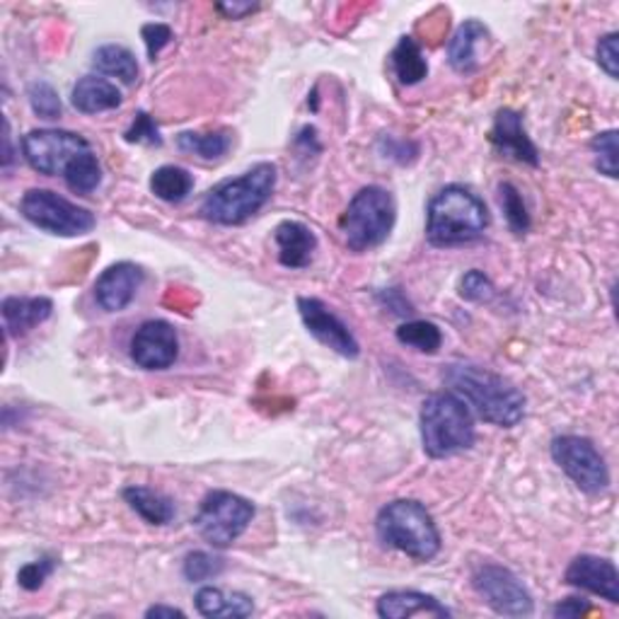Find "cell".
I'll return each instance as SVG.
<instances>
[{"mask_svg": "<svg viewBox=\"0 0 619 619\" xmlns=\"http://www.w3.org/2000/svg\"><path fill=\"white\" fill-rule=\"evenodd\" d=\"M443 382L455 392L482 421L513 429L525 417V395L508 378L474 364H450Z\"/></svg>", "mask_w": 619, "mask_h": 619, "instance_id": "1", "label": "cell"}, {"mask_svg": "<svg viewBox=\"0 0 619 619\" xmlns=\"http://www.w3.org/2000/svg\"><path fill=\"white\" fill-rule=\"evenodd\" d=\"M489 228V209L468 187L450 185L429 201L426 240L433 248H460L480 240Z\"/></svg>", "mask_w": 619, "mask_h": 619, "instance_id": "2", "label": "cell"}, {"mask_svg": "<svg viewBox=\"0 0 619 619\" xmlns=\"http://www.w3.org/2000/svg\"><path fill=\"white\" fill-rule=\"evenodd\" d=\"M276 165L260 162L235 179L216 185L201 201V216L216 225H242L260 213L276 189Z\"/></svg>", "mask_w": 619, "mask_h": 619, "instance_id": "3", "label": "cell"}, {"mask_svg": "<svg viewBox=\"0 0 619 619\" xmlns=\"http://www.w3.org/2000/svg\"><path fill=\"white\" fill-rule=\"evenodd\" d=\"M419 429L423 453L433 460L460 455L476 441L472 409L450 390L433 392L423 399Z\"/></svg>", "mask_w": 619, "mask_h": 619, "instance_id": "4", "label": "cell"}, {"mask_svg": "<svg viewBox=\"0 0 619 619\" xmlns=\"http://www.w3.org/2000/svg\"><path fill=\"white\" fill-rule=\"evenodd\" d=\"M376 533L385 547L417 562H431L441 554L443 539L433 515L415 499H397L380 508Z\"/></svg>", "mask_w": 619, "mask_h": 619, "instance_id": "5", "label": "cell"}, {"mask_svg": "<svg viewBox=\"0 0 619 619\" xmlns=\"http://www.w3.org/2000/svg\"><path fill=\"white\" fill-rule=\"evenodd\" d=\"M397 221L395 197L385 187L370 185L364 187L354 199L348 201L344 216L339 218V228L344 232V242L352 252L376 250L390 238Z\"/></svg>", "mask_w": 619, "mask_h": 619, "instance_id": "6", "label": "cell"}, {"mask_svg": "<svg viewBox=\"0 0 619 619\" xmlns=\"http://www.w3.org/2000/svg\"><path fill=\"white\" fill-rule=\"evenodd\" d=\"M254 518V503L232 492H209L199 503V513L193 518L199 535L213 549H225L240 539Z\"/></svg>", "mask_w": 619, "mask_h": 619, "instance_id": "7", "label": "cell"}, {"mask_svg": "<svg viewBox=\"0 0 619 619\" xmlns=\"http://www.w3.org/2000/svg\"><path fill=\"white\" fill-rule=\"evenodd\" d=\"M20 213L34 228L61 238L87 235L95 228V216L83 206L59 197L51 189H30L20 201Z\"/></svg>", "mask_w": 619, "mask_h": 619, "instance_id": "8", "label": "cell"}, {"mask_svg": "<svg viewBox=\"0 0 619 619\" xmlns=\"http://www.w3.org/2000/svg\"><path fill=\"white\" fill-rule=\"evenodd\" d=\"M552 460L559 464L562 472L569 480L590 496H598L608 492L610 486V470L608 462L600 455L596 443L586 436H557L549 445Z\"/></svg>", "mask_w": 619, "mask_h": 619, "instance_id": "9", "label": "cell"}, {"mask_svg": "<svg viewBox=\"0 0 619 619\" xmlns=\"http://www.w3.org/2000/svg\"><path fill=\"white\" fill-rule=\"evenodd\" d=\"M87 150H93L87 140L66 128H34L22 138L24 160L34 172L46 177H63L69 165Z\"/></svg>", "mask_w": 619, "mask_h": 619, "instance_id": "10", "label": "cell"}, {"mask_svg": "<svg viewBox=\"0 0 619 619\" xmlns=\"http://www.w3.org/2000/svg\"><path fill=\"white\" fill-rule=\"evenodd\" d=\"M472 588L489 608L503 617H531L535 600L523 580L501 564H480L472 571Z\"/></svg>", "mask_w": 619, "mask_h": 619, "instance_id": "11", "label": "cell"}, {"mask_svg": "<svg viewBox=\"0 0 619 619\" xmlns=\"http://www.w3.org/2000/svg\"><path fill=\"white\" fill-rule=\"evenodd\" d=\"M298 313L305 329L322 344L332 348L334 354L344 358H358L360 344L348 329L344 319H339L319 298H298Z\"/></svg>", "mask_w": 619, "mask_h": 619, "instance_id": "12", "label": "cell"}, {"mask_svg": "<svg viewBox=\"0 0 619 619\" xmlns=\"http://www.w3.org/2000/svg\"><path fill=\"white\" fill-rule=\"evenodd\" d=\"M179 356L177 329L165 319H146L132 337V360L144 370L170 368Z\"/></svg>", "mask_w": 619, "mask_h": 619, "instance_id": "13", "label": "cell"}, {"mask_svg": "<svg viewBox=\"0 0 619 619\" xmlns=\"http://www.w3.org/2000/svg\"><path fill=\"white\" fill-rule=\"evenodd\" d=\"M489 146H492L501 158L525 162L531 167L539 165V150L525 132L523 114L511 107H503L496 112L494 124L489 128Z\"/></svg>", "mask_w": 619, "mask_h": 619, "instance_id": "14", "label": "cell"}, {"mask_svg": "<svg viewBox=\"0 0 619 619\" xmlns=\"http://www.w3.org/2000/svg\"><path fill=\"white\" fill-rule=\"evenodd\" d=\"M564 584L588 590L612 605L619 602V574L612 559L596 557V554H578L564 574Z\"/></svg>", "mask_w": 619, "mask_h": 619, "instance_id": "15", "label": "cell"}, {"mask_svg": "<svg viewBox=\"0 0 619 619\" xmlns=\"http://www.w3.org/2000/svg\"><path fill=\"white\" fill-rule=\"evenodd\" d=\"M146 271L134 262H116L107 266L95 281V301L105 313H122L140 288Z\"/></svg>", "mask_w": 619, "mask_h": 619, "instance_id": "16", "label": "cell"}, {"mask_svg": "<svg viewBox=\"0 0 619 619\" xmlns=\"http://www.w3.org/2000/svg\"><path fill=\"white\" fill-rule=\"evenodd\" d=\"M8 339L24 337L54 315V303L44 295H10L0 305Z\"/></svg>", "mask_w": 619, "mask_h": 619, "instance_id": "17", "label": "cell"}, {"mask_svg": "<svg viewBox=\"0 0 619 619\" xmlns=\"http://www.w3.org/2000/svg\"><path fill=\"white\" fill-rule=\"evenodd\" d=\"M378 615L382 619H409V617H453V610L421 590H390L378 600Z\"/></svg>", "mask_w": 619, "mask_h": 619, "instance_id": "18", "label": "cell"}, {"mask_svg": "<svg viewBox=\"0 0 619 619\" xmlns=\"http://www.w3.org/2000/svg\"><path fill=\"white\" fill-rule=\"evenodd\" d=\"M274 242L279 250V262L286 269L310 266L317 250V238L301 221H283L274 230Z\"/></svg>", "mask_w": 619, "mask_h": 619, "instance_id": "19", "label": "cell"}, {"mask_svg": "<svg viewBox=\"0 0 619 619\" xmlns=\"http://www.w3.org/2000/svg\"><path fill=\"white\" fill-rule=\"evenodd\" d=\"M489 39V30L480 20H464L448 42V61L453 71L470 75L480 69V49Z\"/></svg>", "mask_w": 619, "mask_h": 619, "instance_id": "20", "label": "cell"}, {"mask_svg": "<svg viewBox=\"0 0 619 619\" xmlns=\"http://www.w3.org/2000/svg\"><path fill=\"white\" fill-rule=\"evenodd\" d=\"M73 107L83 114H102L112 112L122 105V90L107 77L97 75H85L73 85Z\"/></svg>", "mask_w": 619, "mask_h": 619, "instance_id": "21", "label": "cell"}, {"mask_svg": "<svg viewBox=\"0 0 619 619\" xmlns=\"http://www.w3.org/2000/svg\"><path fill=\"white\" fill-rule=\"evenodd\" d=\"M199 615L203 617H225V619H242L254 612V600L248 592L240 590H223L216 586H203L197 598H193Z\"/></svg>", "mask_w": 619, "mask_h": 619, "instance_id": "22", "label": "cell"}, {"mask_svg": "<svg viewBox=\"0 0 619 619\" xmlns=\"http://www.w3.org/2000/svg\"><path fill=\"white\" fill-rule=\"evenodd\" d=\"M128 508L138 513L148 525H167L175 518V501L150 486H126L122 492Z\"/></svg>", "mask_w": 619, "mask_h": 619, "instance_id": "23", "label": "cell"}, {"mask_svg": "<svg viewBox=\"0 0 619 619\" xmlns=\"http://www.w3.org/2000/svg\"><path fill=\"white\" fill-rule=\"evenodd\" d=\"M390 66L402 85H419L429 75V61H426L421 46L411 36L399 39L390 54Z\"/></svg>", "mask_w": 619, "mask_h": 619, "instance_id": "24", "label": "cell"}, {"mask_svg": "<svg viewBox=\"0 0 619 619\" xmlns=\"http://www.w3.org/2000/svg\"><path fill=\"white\" fill-rule=\"evenodd\" d=\"M93 66L112 77H119L124 85H134L138 81V61L134 56L132 49H126L122 44H105L95 51Z\"/></svg>", "mask_w": 619, "mask_h": 619, "instance_id": "25", "label": "cell"}, {"mask_svg": "<svg viewBox=\"0 0 619 619\" xmlns=\"http://www.w3.org/2000/svg\"><path fill=\"white\" fill-rule=\"evenodd\" d=\"M150 191L160 201L179 203L193 191V175L179 165H162L150 175Z\"/></svg>", "mask_w": 619, "mask_h": 619, "instance_id": "26", "label": "cell"}, {"mask_svg": "<svg viewBox=\"0 0 619 619\" xmlns=\"http://www.w3.org/2000/svg\"><path fill=\"white\" fill-rule=\"evenodd\" d=\"M232 146V134L228 128L211 134L182 132L177 136V148L189 155H197L201 160H221Z\"/></svg>", "mask_w": 619, "mask_h": 619, "instance_id": "27", "label": "cell"}, {"mask_svg": "<svg viewBox=\"0 0 619 619\" xmlns=\"http://www.w3.org/2000/svg\"><path fill=\"white\" fill-rule=\"evenodd\" d=\"M397 342L421 354H438L443 346V332L429 319H409L397 327Z\"/></svg>", "mask_w": 619, "mask_h": 619, "instance_id": "28", "label": "cell"}, {"mask_svg": "<svg viewBox=\"0 0 619 619\" xmlns=\"http://www.w3.org/2000/svg\"><path fill=\"white\" fill-rule=\"evenodd\" d=\"M63 179H66L69 189L75 193H93L102 185V165L97 160V155L93 150L83 153L81 158H75L69 165Z\"/></svg>", "mask_w": 619, "mask_h": 619, "instance_id": "29", "label": "cell"}, {"mask_svg": "<svg viewBox=\"0 0 619 619\" xmlns=\"http://www.w3.org/2000/svg\"><path fill=\"white\" fill-rule=\"evenodd\" d=\"M499 203L501 211L506 216V223L511 228V232L515 235H525L531 230V213H527V206L523 193L518 191V187H513L511 182H501L499 185Z\"/></svg>", "mask_w": 619, "mask_h": 619, "instance_id": "30", "label": "cell"}, {"mask_svg": "<svg viewBox=\"0 0 619 619\" xmlns=\"http://www.w3.org/2000/svg\"><path fill=\"white\" fill-rule=\"evenodd\" d=\"M225 559L216 557L211 552H191L185 557L182 574L191 584H203V580H213L223 574Z\"/></svg>", "mask_w": 619, "mask_h": 619, "instance_id": "31", "label": "cell"}, {"mask_svg": "<svg viewBox=\"0 0 619 619\" xmlns=\"http://www.w3.org/2000/svg\"><path fill=\"white\" fill-rule=\"evenodd\" d=\"M28 97H30V107L36 116H42V119H59L63 105H61V97L54 90V85L46 83V81H34L28 87Z\"/></svg>", "mask_w": 619, "mask_h": 619, "instance_id": "32", "label": "cell"}, {"mask_svg": "<svg viewBox=\"0 0 619 619\" xmlns=\"http://www.w3.org/2000/svg\"><path fill=\"white\" fill-rule=\"evenodd\" d=\"M592 158H596V170L605 177L617 179V132H602L590 144Z\"/></svg>", "mask_w": 619, "mask_h": 619, "instance_id": "33", "label": "cell"}, {"mask_svg": "<svg viewBox=\"0 0 619 619\" xmlns=\"http://www.w3.org/2000/svg\"><path fill=\"white\" fill-rule=\"evenodd\" d=\"M494 293H496V288H494L492 279H489L480 269H472L460 279V298H464V301L486 303L494 298Z\"/></svg>", "mask_w": 619, "mask_h": 619, "instance_id": "34", "label": "cell"}, {"mask_svg": "<svg viewBox=\"0 0 619 619\" xmlns=\"http://www.w3.org/2000/svg\"><path fill=\"white\" fill-rule=\"evenodd\" d=\"M56 559L54 557H42V559H34L30 564H24L22 569L18 571V584L20 588L24 590H39L44 584H46V578L56 571Z\"/></svg>", "mask_w": 619, "mask_h": 619, "instance_id": "35", "label": "cell"}, {"mask_svg": "<svg viewBox=\"0 0 619 619\" xmlns=\"http://www.w3.org/2000/svg\"><path fill=\"white\" fill-rule=\"evenodd\" d=\"M126 144H148V146H162V134L158 124H155L148 112H138L132 126L126 128Z\"/></svg>", "mask_w": 619, "mask_h": 619, "instance_id": "36", "label": "cell"}, {"mask_svg": "<svg viewBox=\"0 0 619 619\" xmlns=\"http://www.w3.org/2000/svg\"><path fill=\"white\" fill-rule=\"evenodd\" d=\"M596 59H598V66L608 73L612 81L619 77V34L610 32L605 34L598 46H596Z\"/></svg>", "mask_w": 619, "mask_h": 619, "instance_id": "37", "label": "cell"}, {"mask_svg": "<svg viewBox=\"0 0 619 619\" xmlns=\"http://www.w3.org/2000/svg\"><path fill=\"white\" fill-rule=\"evenodd\" d=\"M140 36H144V42H146L148 59L155 61L160 51L172 42V30L162 22H148V24H144V30H140Z\"/></svg>", "mask_w": 619, "mask_h": 619, "instance_id": "38", "label": "cell"}, {"mask_svg": "<svg viewBox=\"0 0 619 619\" xmlns=\"http://www.w3.org/2000/svg\"><path fill=\"white\" fill-rule=\"evenodd\" d=\"M378 301L382 307L390 310L392 315H399V317H407L415 313V307H411V303L405 298V293L399 291V288H387L382 293H378Z\"/></svg>", "mask_w": 619, "mask_h": 619, "instance_id": "39", "label": "cell"}, {"mask_svg": "<svg viewBox=\"0 0 619 619\" xmlns=\"http://www.w3.org/2000/svg\"><path fill=\"white\" fill-rule=\"evenodd\" d=\"M588 612H592V605L584 598H566L554 605V610H552V615L557 619H578Z\"/></svg>", "mask_w": 619, "mask_h": 619, "instance_id": "40", "label": "cell"}, {"mask_svg": "<svg viewBox=\"0 0 619 619\" xmlns=\"http://www.w3.org/2000/svg\"><path fill=\"white\" fill-rule=\"evenodd\" d=\"M256 8V3H235V0H232V3H218L216 6V10L221 12V15H225L228 20H242L244 15H250V12H254Z\"/></svg>", "mask_w": 619, "mask_h": 619, "instance_id": "41", "label": "cell"}, {"mask_svg": "<svg viewBox=\"0 0 619 619\" xmlns=\"http://www.w3.org/2000/svg\"><path fill=\"white\" fill-rule=\"evenodd\" d=\"M148 619H160V617H187L179 608H172V605H153V608L146 610Z\"/></svg>", "mask_w": 619, "mask_h": 619, "instance_id": "42", "label": "cell"}, {"mask_svg": "<svg viewBox=\"0 0 619 619\" xmlns=\"http://www.w3.org/2000/svg\"><path fill=\"white\" fill-rule=\"evenodd\" d=\"M3 167L8 170V167L12 165V148H10V124H8V119L3 122Z\"/></svg>", "mask_w": 619, "mask_h": 619, "instance_id": "43", "label": "cell"}]
</instances>
